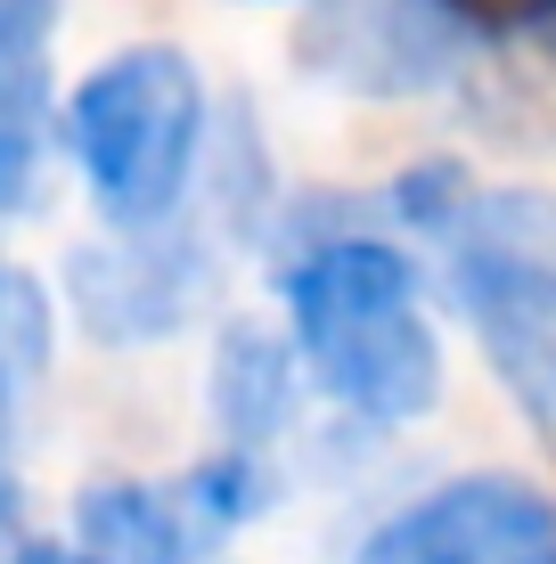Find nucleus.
Here are the masks:
<instances>
[{
    "instance_id": "nucleus-1",
    "label": "nucleus",
    "mask_w": 556,
    "mask_h": 564,
    "mask_svg": "<svg viewBox=\"0 0 556 564\" xmlns=\"http://www.w3.org/2000/svg\"><path fill=\"white\" fill-rule=\"evenodd\" d=\"M295 352L319 393L369 425H410L443 401V344L417 303V262L385 238H319L279 279Z\"/></svg>"
},
{
    "instance_id": "nucleus-2",
    "label": "nucleus",
    "mask_w": 556,
    "mask_h": 564,
    "mask_svg": "<svg viewBox=\"0 0 556 564\" xmlns=\"http://www.w3.org/2000/svg\"><path fill=\"white\" fill-rule=\"evenodd\" d=\"M66 148L83 164L90 205L115 229H156L181 213L205 155V83L181 50L140 42L83 74L66 107Z\"/></svg>"
},
{
    "instance_id": "nucleus-3",
    "label": "nucleus",
    "mask_w": 556,
    "mask_h": 564,
    "mask_svg": "<svg viewBox=\"0 0 556 564\" xmlns=\"http://www.w3.org/2000/svg\"><path fill=\"white\" fill-rule=\"evenodd\" d=\"M434 238L450 246V286L475 319L491 377L556 451V213L515 188H483V197H458Z\"/></svg>"
},
{
    "instance_id": "nucleus-4",
    "label": "nucleus",
    "mask_w": 556,
    "mask_h": 564,
    "mask_svg": "<svg viewBox=\"0 0 556 564\" xmlns=\"http://www.w3.org/2000/svg\"><path fill=\"white\" fill-rule=\"evenodd\" d=\"M262 508H271L262 458L221 451V458L181 466V475L83 482V499H74V549L99 556V564H205Z\"/></svg>"
},
{
    "instance_id": "nucleus-5",
    "label": "nucleus",
    "mask_w": 556,
    "mask_h": 564,
    "mask_svg": "<svg viewBox=\"0 0 556 564\" xmlns=\"http://www.w3.org/2000/svg\"><path fill=\"white\" fill-rule=\"evenodd\" d=\"M352 564H556V499L524 475H458L393 508Z\"/></svg>"
},
{
    "instance_id": "nucleus-6",
    "label": "nucleus",
    "mask_w": 556,
    "mask_h": 564,
    "mask_svg": "<svg viewBox=\"0 0 556 564\" xmlns=\"http://www.w3.org/2000/svg\"><path fill=\"white\" fill-rule=\"evenodd\" d=\"M467 17L443 0H319L295 33V66L360 99H410L458 74Z\"/></svg>"
},
{
    "instance_id": "nucleus-7",
    "label": "nucleus",
    "mask_w": 556,
    "mask_h": 564,
    "mask_svg": "<svg viewBox=\"0 0 556 564\" xmlns=\"http://www.w3.org/2000/svg\"><path fill=\"white\" fill-rule=\"evenodd\" d=\"M214 286V254L197 238H148L131 229L123 246H74L66 295L99 344H156Z\"/></svg>"
},
{
    "instance_id": "nucleus-8",
    "label": "nucleus",
    "mask_w": 556,
    "mask_h": 564,
    "mask_svg": "<svg viewBox=\"0 0 556 564\" xmlns=\"http://www.w3.org/2000/svg\"><path fill=\"white\" fill-rule=\"evenodd\" d=\"M295 417V352L262 327H229L214 352V425L229 451H254Z\"/></svg>"
},
{
    "instance_id": "nucleus-9",
    "label": "nucleus",
    "mask_w": 556,
    "mask_h": 564,
    "mask_svg": "<svg viewBox=\"0 0 556 564\" xmlns=\"http://www.w3.org/2000/svg\"><path fill=\"white\" fill-rule=\"evenodd\" d=\"M50 368V295L33 270L0 262V482H9V451L25 434V410L42 393Z\"/></svg>"
},
{
    "instance_id": "nucleus-10",
    "label": "nucleus",
    "mask_w": 556,
    "mask_h": 564,
    "mask_svg": "<svg viewBox=\"0 0 556 564\" xmlns=\"http://www.w3.org/2000/svg\"><path fill=\"white\" fill-rule=\"evenodd\" d=\"M66 0H0V123H42Z\"/></svg>"
},
{
    "instance_id": "nucleus-11",
    "label": "nucleus",
    "mask_w": 556,
    "mask_h": 564,
    "mask_svg": "<svg viewBox=\"0 0 556 564\" xmlns=\"http://www.w3.org/2000/svg\"><path fill=\"white\" fill-rule=\"evenodd\" d=\"M42 197V123H0V221L33 213Z\"/></svg>"
},
{
    "instance_id": "nucleus-12",
    "label": "nucleus",
    "mask_w": 556,
    "mask_h": 564,
    "mask_svg": "<svg viewBox=\"0 0 556 564\" xmlns=\"http://www.w3.org/2000/svg\"><path fill=\"white\" fill-rule=\"evenodd\" d=\"M25 549V499H17V482H0V564Z\"/></svg>"
},
{
    "instance_id": "nucleus-13",
    "label": "nucleus",
    "mask_w": 556,
    "mask_h": 564,
    "mask_svg": "<svg viewBox=\"0 0 556 564\" xmlns=\"http://www.w3.org/2000/svg\"><path fill=\"white\" fill-rule=\"evenodd\" d=\"M443 9H458L475 25V17H541V9H556V0H443Z\"/></svg>"
},
{
    "instance_id": "nucleus-14",
    "label": "nucleus",
    "mask_w": 556,
    "mask_h": 564,
    "mask_svg": "<svg viewBox=\"0 0 556 564\" xmlns=\"http://www.w3.org/2000/svg\"><path fill=\"white\" fill-rule=\"evenodd\" d=\"M9 564H99V556H83L74 540H25V549H17Z\"/></svg>"
}]
</instances>
